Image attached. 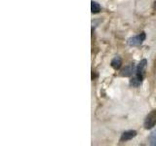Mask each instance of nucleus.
Listing matches in <instances>:
<instances>
[{"instance_id":"1","label":"nucleus","mask_w":156,"mask_h":146,"mask_svg":"<svg viewBox=\"0 0 156 146\" xmlns=\"http://www.w3.org/2000/svg\"><path fill=\"white\" fill-rule=\"evenodd\" d=\"M146 38V34L144 31H141L140 33H139L138 35H135L133 37H130L128 40H127V44L131 47H136L140 46L144 43V41Z\"/></svg>"},{"instance_id":"2","label":"nucleus","mask_w":156,"mask_h":146,"mask_svg":"<svg viewBox=\"0 0 156 146\" xmlns=\"http://www.w3.org/2000/svg\"><path fill=\"white\" fill-rule=\"evenodd\" d=\"M146 66H147V61L144 58V60H141L139 64L136 65V72H135V76L138 78V79L144 81V72H145V69H146Z\"/></svg>"},{"instance_id":"3","label":"nucleus","mask_w":156,"mask_h":146,"mask_svg":"<svg viewBox=\"0 0 156 146\" xmlns=\"http://www.w3.org/2000/svg\"><path fill=\"white\" fill-rule=\"evenodd\" d=\"M155 125H156V110H153L145 117V119L144 121V127L145 130H150Z\"/></svg>"},{"instance_id":"4","label":"nucleus","mask_w":156,"mask_h":146,"mask_svg":"<svg viewBox=\"0 0 156 146\" xmlns=\"http://www.w3.org/2000/svg\"><path fill=\"white\" fill-rule=\"evenodd\" d=\"M136 69V66L135 63H131V64L125 66L123 69L121 70L120 75L122 77H132L135 74Z\"/></svg>"},{"instance_id":"5","label":"nucleus","mask_w":156,"mask_h":146,"mask_svg":"<svg viewBox=\"0 0 156 146\" xmlns=\"http://www.w3.org/2000/svg\"><path fill=\"white\" fill-rule=\"evenodd\" d=\"M136 136V131L135 130H125L123 134H121L120 137V142H126V141L133 139Z\"/></svg>"},{"instance_id":"6","label":"nucleus","mask_w":156,"mask_h":146,"mask_svg":"<svg viewBox=\"0 0 156 146\" xmlns=\"http://www.w3.org/2000/svg\"><path fill=\"white\" fill-rule=\"evenodd\" d=\"M110 65L111 67L113 68V69L115 70H118L120 69V67L122 66V60H121V57H115L114 58H112V61L110 62Z\"/></svg>"},{"instance_id":"7","label":"nucleus","mask_w":156,"mask_h":146,"mask_svg":"<svg viewBox=\"0 0 156 146\" xmlns=\"http://www.w3.org/2000/svg\"><path fill=\"white\" fill-rule=\"evenodd\" d=\"M141 83H143V81H140V79H138L135 75H133V77L131 78V80L129 82V85L130 87H133V88H138L141 85Z\"/></svg>"},{"instance_id":"8","label":"nucleus","mask_w":156,"mask_h":146,"mask_svg":"<svg viewBox=\"0 0 156 146\" xmlns=\"http://www.w3.org/2000/svg\"><path fill=\"white\" fill-rule=\"evenodd\" d=\"M91 12L93 14H98L101 12V5L94 0L91 1Z\"/></svg>"},{"instance_id":"9","label":"nucleus","mask_w":156,"mask_h":146,"mask_svg":"<svg viewBox=\"0 0 156 146\" xmlns=\"http://www.w3.org/2000/svg\"><path fill=\"white\" fill-rule=\"evenodd\" d=\"M148 141L151 146H156V130H153L148 136Z\"/></svg>"},{"instance_id":"10","label":"nucleus","mask_w":156,"mask_h":146,"mask_svg":"<svg viewBox=\"0 0 156 146\" xmlns=\"http://www.w3.org/2000/svg\"><path fill=\"white\" fill-rule=\"evenodd\" d=\"M154 6L156 7V1H155V4H154Z\"/></svg>"}]
</instances>
